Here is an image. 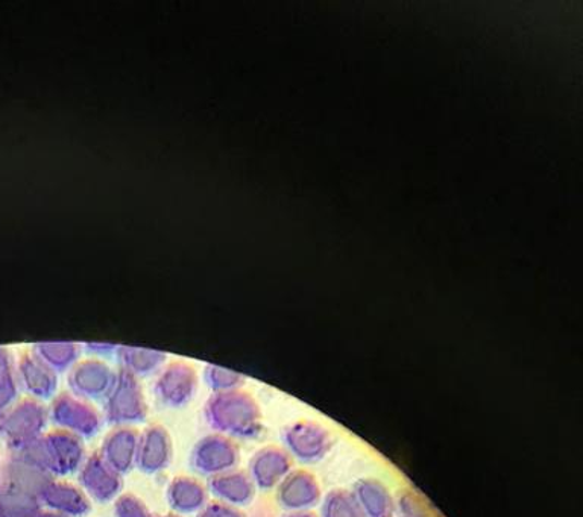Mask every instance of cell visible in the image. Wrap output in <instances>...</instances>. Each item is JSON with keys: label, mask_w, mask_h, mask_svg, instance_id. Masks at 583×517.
Here are the masks:
<instances>
[{"label": "cell", "mask_w": 583, "mask_h": 517, "mask_svg": "<svg viewBox=\"0 0 583 517\" xmlns=\"http://www.w3.org/2000/svg\"><path fill=\"white\" fill-rule=\"evenodd\" d=\"M354 500L365 517H393L397 513L396 497L388 485L377 478H361L354 484Z\"/></svg>", "instance_id": "cell-1"}, {"label": "cell", "mask_w": 583, "mask_h": 517, "mask_svg": "<svg viewBox=\"0 0 583 517\" xmlns=\"http://www.w3.org/2000/svg\"><path fill=\"white\" fill-rule=\"evenodd\" d=\"M291 443L295 453L303 460L318 461L330 453L331 447H333V438L326 428L318 426V423L307 422L293 431Z\"/></svg>", "instance_id": "cell-2"}, {"label": "cell", "mask_w": 583, "mask_h": 517, "mask_svg": "<svg viewBox=\"0 0 583 517\" xmlns=\"http://www.w3.org/2000/svg\"><path fill=\"white\" fill-rule=\"evenodd\" d=\"M323 493H320L319 482L314 475L308 472H299L289 478L288 484L283 490L284 503L291 507L307 510V508L318 505Z\"/></svg>", "instance_id": "cell-3"}, {"label": "cell", "mask_w": 583, "mask_h": 517, "mask_svg": "<svg viewBox=\"0 0 583 517\" xmlns=\"http://www.w3.org/2000/svg\"><path fill=\"white\" fill-rule=\"evenodd\" d=\"M320 517H365L350 490L335 489L324 497Z\"/></svg>", "instance_id": "cell-4"}, {"label": "cell", "mask_w": 583, "mask_h": 517, "mask_svg": "<svg viewBox=\"0 0 583 517\" xmlns=\"http://www.w3.org/2000/svg\"><path fill=\"white\" fill-rule=\"evenodd\" d=\"M397 513L399 517H439L430 504L415 490H403L396 497Z\"/></svg>", "instance_id": "cell-5"}, {"label": "cell", "mask_w": 583, "mask_h": 517, "mask_svg": "<svg viewBox=\"0 0 583 517\" xmlns=\"http://www.w3.org/2000/svg\"><path fill=\"white\" fill-rule=\"evenodd\" d=\"M292 517H318V516L314 515V513L303 512V513H300V515H295Z\"/></svg>", "instance_id": "cell-6"}]
</instances>
